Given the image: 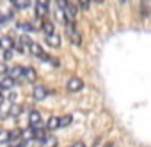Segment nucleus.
<instances>
[{
    "mask_svg": "<svg viewBox=\"0 0 151 147\" xmlns=\"http://www.w3.org/2000/svg\"><path fill=\"white\" fill-rule=\"evenodd\" d=\"M66 34H68V39H69V43H73V44H77V46H80L82 44V36H80V32L75 29V25L69 21V23H66Z\"/></svg>",
    "mask_w": 151,
    "mask_h": 147,
    "instance_id": "nucleus-1",
    "label": "nucleus"
},
{
    "mask_svg": "<svg viewBox=\"0 0 151 147\" xmlns=\"http://www.w3.org/2000/svg\"><path fill=\"white\" fill-rule=\"evenodd\" d=\"M4 75H9L11 78L20 80V78H23V66H20V64L6 66V67H4Z\"/></svg>",
    "mask_w": 151,
    "mask_h": 147,
    "instance_id": "nucleus-2",
    "label": "nucleus"
},
{
    "mask_svg": "<svg viewBox=\"0 0 151 147\" xmlns=\"http://www.w3.org/2000/svg\"><path fill=\"white\" fill-rule=\"evenodd\" d=\"M66 89H68L69 92H78V91L84 89V80L78 78V76H71V78L66 82Z\"/></svg>",
    "mask_w": 151,
    "mask_h": 147,
    "instance_id": "nucleus-3",
    "label": "nucleus"
},
{
    "mask_svg": "<svg viewBox=\"0 0 151 147\" xmlns=\"http://www.w3.org/2000/svg\"><path fill=\"white\" fill-rule=\"evenodd\" d=\"M59 2V6L64 9V13H66V16H68V20L71 21V20H75V16H77V9H75V6L71 4V2H68V0H57Z\"/></svg>",
    "mask_w": 151,
    "mask_h": 147,
    "instance_id": "nucleus-4",
    "label": "nucleus"
},
{
    "mask_svg": "<svg viewBox=\"0 0 151 147\" xmlns=\"http://www.w3.org/2000/svg\"><path fill=\"white\" fill-rule=\"evenodd\" d=\"M41 124H43V117H41V113H39L37 110L29 112V126H32V128H39Z\"/></svg>",
    "mask_w": 151,
    "mask_h": 147,
    "instance_id": "nucleus-5",
    "label": "nucleus"
},
{
    "mask_svg": "<svg viewBox=\"0 0 151 147\" xmlns=\"http://www.w3.org/2000/svg\"><path fill=\"white\" fill-rule=\"evenodd\" d=\"M23 78H25L27 82L34 83V82L37 80V73H36V69L30 67V66H23Z\"/></svg>",
    "mask_w": 151,
    "mask_h": 147,
    "instance_id": "nucleus-6",
    "label": "nucleus"
},
{
    "mask_svg": "<svg viewBox=\"0 0 151 147\" xmlns=\"http://www.w3.org/2000/svg\"><path fill=\"white\" fill-rule=\"evenodd\" d=\"M45 41H46V44L50 46V48H59L60 46V37H59V34H46V37H45Z\"/></svg>",
    "mask_w": 151,
    "mask_h": 147,
    "instance_id": "nucleus-7",
    "label": "nucleus"
},
{
    "mask_svg": "<svg viewBox=\"0 0 151 147\" xmlns=\"http://www.w3.org/2000/svg\"><path fill=\"white\" fill-rule=\"evenodd\" d=\"M32 96H34V99H36V101H43V99L48 96V91H46L45 87L37 85V87H34V91H32Z\"/></svg>",
    "mask_w": 151,
    "mask_h": 147,
    "instance_id": "nucleus-8",
    "label": "nucleus"
},
{
    "mask_svg": "<svg viewBox=\"0 0 151 147\" xmlns=\"http://www.w3.org/2000/svg\"><path fill=\"white\" fill-rule=\"evenodd\" d=\"M45 128L48 129V131H53V129H57V128H60V117H50L48 121H46V124H45Z\"/></svg>",
    "mask_w": 151,
    "mask_h": 147,
    "instance_id": "nucleus-9",
    "label": "nucleus"
},
{
    "mask_svg": "<svg viewBox=\"0 0 151 147\" xmlns=\"http://www.w3.org/2000/svg\"><path fill=\"white\" fill-rule=\"evenodd\" d=\"M14 85H16V80H14V78H11L9 75H4V76H2V89H4V91L14 89Z\"/></svg>",
    "mask_w": 151,
    "mask_h": 147,
    "instance_id": "nucleus-10",
    "label": "nucleus"
},
{
    "mask_svg": "<svg viewBox=\"0 0 151 147\" xmlns=\"http://www.w3.org/2000/svg\"><path fill=\"white\" fill-rule=\"evenodd\" d=\"M2 48H4V50H14V48H16L14 39L9 37V36H2Z\"/></svg>",
    "mask_w": 151,
    "mask_h": 147,
    "instance_id": "nucleus-11",
    "label": "nucleus"
},
{
    "mask_svg": "<svg viewBox=\"0 0 151 147\" xmlns=\"http://www.w3.org/2000/svg\"><path fill=\"white\" fill-rule=\"evenodd\" d=\"M41 29H43L45 34H53V32H55V25H53V21H50V20H43Z\"/></svg>",
    "mask_w": 151,
    "mask_h": 147,
    "instance_id": "nucleus-12",
    "label": "nucleus"
},
{
    "mask_svg": "<svg viewBox=\"0 0 151 147\" xmlns=\"http://www.w3.org/2000/svg\"><path fill=\"white\" fill-rule=\"evenodd\" d=\"M41 147H57V138L48 135L46 138H43V140H41Z\"/></svg>",
    "mask_w": 151,
    "mask_h": 147,
    "instance_id": "nucleus-13",
    "label": "nucleus"
},
{
    "mask_svg": "<svg viewBox=\"0 0 151 147\" xmlns=\"http://www.w3.org/2000/svg\"><path fill=\"white\" fill-rule=\"evenodd\" d=\"M11 2L14 4V7H18L22 11H25V9L30 7V0H11Z\"/></svg>",
    "mask_w": 151,
    "mask_h": 147,
    "instance_id": "nucleus-14",
    "label": "nucleus"
},
{
    "mask_svg": "<svg viewBox=\"0 0 151 147\" xmlns=\"http://www.w3.org/2000/svg\"><path fill=\"white\" fill-rule=\"evenodd\" d=\"M22 138H23V140H30V138H34V128L30 126L29 129H23V131H22Z\"/></svg>",
    "mask_w": 151,
    "mask_h": 147,
    "instance_id": "nucleus-15",
    "label": "nucleus"
},
{
    "mask_svg": "<svg viewBox=\"0 0 151 147\" xmlns=\"http://www.w3.org/2000/svg\"><path fill=\"white\" fill-rule=\"evenodd\" d=\"M73 122V117L71 115H64V117H60V128H66V126H69Z\"/></svg>",
    "mask_w": 151,
    "mask_h": 147,
    "instance_id": "nucleus-16",
    "label": "nucleus"
},
{
    "mask_svg": "<svg viewBox=\"0 0 151 147\" xmlns=\"http://www.w3.org/2000/svg\"><path fill=\"white\" fill-rule=\"evenodd\" d=\"M36 9H37V16H43V14L48 13V6H41V4H37Z\"/></svg>",
    "mask_w": 151,
    "mask_h": 147,
    "instance_id": "nucleus-17",
    "label": "nucleus"
},
{
    "mask_svg": "<svg viewBox=\"0 0 151 147\" xmlns=\"http://www.w3.org/2000/svg\"><path fill=\"white\" fill-rule=\"evenodd\" d=\"M9 112H11V115H20V113H22V106H18V105H13Z\"/></svg>",
    "mask_w": 151,
    "mask_h": 147,
    "instance_id": "nucleus-18",
    "label": "nucleus"
},
{
    "mask_svg": "<svg viewBox=\"0 0 151 147\" xmlns=\"http://www.w3.org/2000/svg\"><path fill=\"white\" fill-rule=\"evenodd\" d=\"M20 29H23V30H29V32H32V30H34V27H32L30 23H27V21L20 23Z\"/></svg>",
    "mask_w": 151,
    "mask_h": 147,
    "instance_id": "nucleus-19",
    "label": "nucleus"
},
{
    "mask_svg": "<svg viewBox=\"0 0 151 147\" xmlns=\"http://www.w3.org/2000/svg\"><path fill=\"white\" fill-rule=\"evenodd\" d=\"M78 2H80L82 9H89V0H78Z\"/></svg>",
    "mask_w": 151,
    "mask_h": 147,
    "instance_id": "nucleus-20",
    "label": "nucleus"
},
{
    "mask_svg": "<svg viewBox=\"0 0 151 147\" xmlns=\"http://www.w3.org/2000/svg\"><path fill=\"white\" fill-rule=\"evenodd\" d=\"M71 147H86V143H84V142H75Z\"/></svg>",
    "mask_w": 151,
    "mask_h": 147,
    "instance_id": "nucleus-21",
    "label": "nucleus"
},
{
    "mask_svg": "<svg viewBox=\"0 0 151 147\" xmlns=\"http://www.w3.org/2000/svg\"><path fill=\"white\" fill-rule=\"evenodd\" d=\"M37 4H41V6H48V4H50V0H37Z\"/></svg>",
    "mask_w": 151,
    "mask_h": 147,
    "instance_id": "nucleus-22",
    "label": "nucleus"
},
{
    "mask_svg": "<svg viewBox=\"0 0 151 147\" xmlns=\"http://www.w3.org/2000/svg\"><path fill=\"white\" fill-rule=\"evenodd\" d=\"M119 2H124V0H119Z\"/></svg>",
    "mask_w": 151,
    "mask_h": 147,
    "instance_id": "nucleus-23",
    "label": "nucleus"
}]
</instances>
